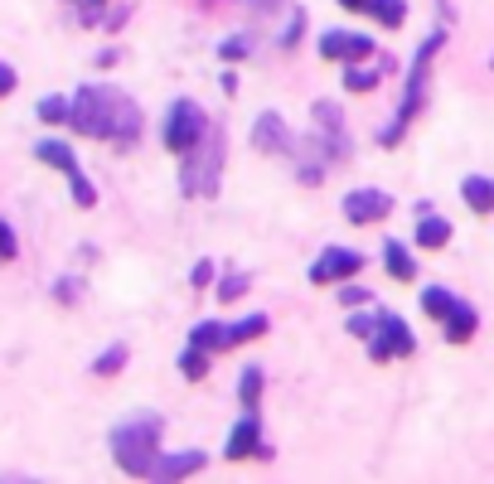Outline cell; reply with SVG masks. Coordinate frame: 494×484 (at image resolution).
Returning <instances> with one entry per match:
<instances>
[{"instance_id":"e575fe53","label":"cell","mask_w":494,"mask_h":484,"mask_svg":"<svg viewBox=\"0 0 494 484\" xmlns=\"http://www.w3.org/2000/svg\"><path fill=\"white\" fill-rule=\"evenodd\" d=\"M73 5H82V10H88V19H92V10H97L102 0H73Z\"/></svg>"},{"instance_id":"83f0119b","label":"cell","mask_w":494,"mask_h":484,"mask_svg":"<svg viewBox=\"0 0 494 484\" xmlns=\"http://www.w3.org/2000/svg\"><path fill=\"white\" fill-rule=\"evenodd\" d=\"M19 252V242H15V228L10 223H0V262H10V257Z\"/></svg>"},{"instance_id":"8992f818","label":"cell","mask_w":494,"mask_h":484,"mask_svg":"<svg viewBox=\"0 0 494 484\" xmlns=\"http://www.w3.org/2000/svg\"><path fill=\"white\" fill-rule=\"evenodd\" d=\"M204 131H209V117H204L199 102L180 97L170 107V117H165V146L174 150V156H184V150H194L204 141Z\"/></svg>"},{"instance_id":"d4e9b609","label":"cell","mask_w":494,"mask_h":484,"mask_svg":"<svg viewBox=\"0 0 494 484\" xmlns=\"http://www.w3.org/2000/svg\"><path fill=\"white\" fill-rule=\"evenodd\" d=\"M39 121H68V102L64 97H44L39 102Z\"/></svg>"},{"instance_id":"277c9868","label":"cell","mask_w":494,"mask_h":484,"mask_svg":"<svg viewBox=\"0 0 494 484\" xmlns=\"http://www.w3.org/2000/svg\"><path fill=\"white\" fill-rule=\"evenodd\" d=\"M219 165H223V136H219V127H209L199 146L184 150V174H180L184 194H213L219 189Z\"/></svg>"},{"instance_id":"9a60e30c","label":"cell","mask_w":494,"mask_h":484,"mask_svg":"<svg viewBox=\"0 0 494 484\" xmlns=\"http://www.w3.org/2000/svg\"><path fill=\"white\" fill-rule=\"evenodd\" d=\"M194 470H204V450H174V456L156 460V475L151 480H180V475H194Z\"/></svg>"},{"instance_id":"ac0fdd59","label":"cell","mask_w":494,"mask_h":484,"mask_svg":"<svg viewBox=\"0 0 494 484\" xmlns=\"http://www.w3.org/2000/svg\"><path fill=\"white\" fill-rule=\"evenodd\" d=\"M383 262H388V272H393L398 281H412V276H417V266H412L403 242H383Z\"/></svg>"},{"instance_id":"9c48e42d","label":"cell","mask_w":494,"mask_h":484,"mask_svg":"<svg viewBox=\"0 0 494 484\" xmlns=\"http://www.w3.org/2000/svg\"><path fill=\"white\" fill-rule=\"evenodd\" d=\"M320 54L329 58V64H354V58L374 54V39L354 35V29H329V35H320Z\"/></svg>"},{"instance_id":"d6a6232c","label":"cell","mask_w":494,"mask_h":484,"mask_svg":"<svg viewBox=\"0 0 494 484\" xmlns=\"http://www.w3.org/2000/svg\"><path fill=\"white\" fill-rule=\"evenodd\" d=\"M209 276H213V266H209V262H199V266H194V276H189V281H194V286H209Z\"/></svg>"},{"instance_id":"2e32d148","label":"cell","mask_w":494,"mask_h":484,"mask_svg":"<svg viewBox=\"0 0 494 484\" xmlns=\"http://www.w3.org/2000/svg\"><path fill=\"white\" fill-rule=\"evenodd\" d=\"M460 194H466V204L475 213H494V180H485V174H466Z\"/></svg>"},{"instance_id":"4dcf8cb0","label":"cell","mask_w":494,"mask_h":484,"mask_svg":"<svg viewBox=\"0 0 494 484\" xmlns=\"http://www.w3.org/2000/svg\"><path fill=\"white\" fill-rule=\"evenodd\" d=\"M301 29H305V15H296V19H291V29L282 35V44H296V39H301Z\"/></svg>"},{"instance_id":"30bf717a","label":"cell","mask_w":494,"mask_h":484,"mask_svg":"<svg viewBox=\"0 0 494 484\" xmlns=\"http://www.w3.org/2000/svg\"><path fill=\"white\" fill-rule=\"evenodd\" d=\"M393 213V199H388L383 189H354L344 194V219L349 223H378Z\"/></svg>"},{"instance_id":"e0dca14e","label":"cell","mask_w":494,"mask_h":484,"mask_svg":"<svg viewBox=\"0 0 494 484\" xmlns=\"http://www.w3.org/2000/svg\"><path fill=\"white\" fill-rule=\"evenodd\" d=\"M460 305H466V301H456V296L441 291V286H427V291H421V311H427L431 320H441V325H446L451 315L460 311Z\"/></svg>"},{"instance_id":"4316f807","label":"cell","mask_w":494,"mask_h":484,"mask_svg":"<svg viewBox=\"0 0 494 484\" xmlns=\"http://www.w3.org/2000/svg\"><path fill=\"white\" fill-rule=\"evenodd\" d=\"M243 291H247V276H223V286H219V301H238Z\"/></svg>"},{"instance_id":"8fae6325","label":"cell","mask_w":494,"mask_h":484,"mask_svg":"<svg viewBox=\"0 0 494 484\" xmlns=\"http://www.w3.org/2000/svg\"><path fill=\"white\" fill-rule=\"evenodd\" d=\"M359 266H364V257L359 252H344V247H325L320 262L311 266V281L315 286H329V281H344V276H354Z\"/></svg>"},{"instance_id":"6da1fadb","label":"cell","mask_w":494,"mask_h":484,"mask_svg":"<svg viewBox=\"0 0 494 484\" xmlns=\"http://www.w3.org/2000/svg\"><path fill=\"white\" fill-rule=\"evenodd\" d=\"M68 127L82 131V136H97V141L112 136L117 146H136L141 111L112 88H78L73 102H68Z\"/></svg>"},{"instance_id":"5b68a950","label":"cell","mask_w":494,"mask_h":484,"mask_svg":"<svg viewBox=\"0 0 494 484\" xmlns=\"http://www.w3.org/2000/svg\"><path fill=\"white\" fill-rule=\"evenodd\" d=\"M266 325H272L266 315H247V320H238V325H213V320H204V325L189 329V344L219 354V349H238V344H247V339H262Z\"/></svg>"},{"instance_id":"ba28073f","label":"cell","mask_w":494,"mask_h":484,"mask_svg":"<svg viewBox=\"0 0 494 484\" xmlns=\"http://www.w3.org/2000/svg\"><path fill=\"white\" fill-rule=\"evenodd\" d=\"M412 349H417L412 329L398 320V315H378V329L368 334V354H374L378 364H388V358H407Z\"/></svg>"},{"instance_id":"5bb4252c","label":"cell","mask_w":494,"mask_h":484,"mask_svg":"<svg viewBox=\"0 0 494 484\" xmlns=\"http://www.w3.org/2000/svg\"><path fill=\"white\" fill-rule=\"evenodd\" d=\"M252 146L257 150H286V146H291V136H286V127H282V117H276V111H262V117H257Z\"/></svg>"},{"instance_id":"4fadbf2b","label":"cell","mask_w":494,"mask_h":484,"mask_svg":"<svg viewBox=\"0 0 494 484\" xmlns=\"http://www.w3.org/2000/svg\"><path fill=\"white\" fill-rule=\"evenodd\" d=\"M446 242H451V223L436 219V213H431V204H421V213H417V247L441 252Z\"/></svg>"},{"instance_id":"7402d4cb","label":"cell","mask_w":494,"mask_h":484,"mask_svg":"<svg viewBox=\"0 0 494 484\" xmlns=\"http://www.w3.org/2000/svg\"><path fill=\"white\" fill-rule=\"evenodd\" d=\"M180 373L184 378H204V373H209V349H199V344L184 349V354H180Z\"/></svg>"},{"instance_id":"7c38bea8","label":"cell","mask_w":494,"mask_h":484,"mask_svg":"<svg viewBox=\"0 0 494 484\" xmlns=\"http://www.w3.org/2000/svg\"><path fill=\"white\" fill-rule=\"evenodd\" d=\"M228 460H247V456H266V441H262V426H257V411H247L238 426L228 431V446H223Z\"/></svg>"},{"instance_id":"484cf974","label":"cell","mask_w":494,"mask_h":484,"mask_svg":"<svg viewBox=\"0 0 494 484\" xmlns=\"http://www.w3.org/2000/svg\"><path fill=\"white\" fill-rule=\"evenodd\" d=\"M344 88H349V92H368V88H378V73H364V68H349V73H344Z\"/></svg>"},{"instance_id":"cb8c5ba5","label":"cell","mask_w":494,"mask_h":484,"mask_svg":"<svg viewBox=\"0 0 494 484\" xmlns=\"http://www.w3.org/2000/svg\"><path fill=\"white\" fill-rule=\"evenodd\" d=\"M247 49H252V39L233 35V39H223V44H219V54H223V64H238V58H247Z\"/></svg>"},{"instance_id":"7a4b0ae2","label":"cell","mask_w":494,"mask_h":484,"mask_svg":"<svg viewBox=\"0 0 494 484\" xmlns=\"http://www.w3.org/2000/svg\"><path fill=\"white\" fill-rule=\"evenodd\" d=\"M112 456L136 480L156 475V460H160V417L156 411H141V417L121 421V426L112 431Z\"/></svg>"},{"instance_id":"ffe728a7","label":"cell","mask_w":494,"mask_h":484,"mask_svg":"<svg viewBox=\"0 0 494 484\" xmlns=\"http://www.w3.org/2000/svg\"><path fill=\"white\" fill-rule=\"evenodd\" d=\"M238 397H243L247 411H257V403H262V368H257V364H247V373L238 383Z\"/></svg>"},{"instance_id":"44dd1931","label":"cell","mask_w":494,"mask_h":484,"mask_svg":"<svg viewBox=\"0 0 494 484\" xmlns=\"http://www.w3.org/2000/svg\"><path fill=\"white\" fill-rule=\"evenodd\" d=\"M368 15H374L378 25L398 29V25L407 19V5H403V0H374V5H368Z\"/></svg>"},{"instance_id":"3957f363","label":"cell","mask_w":494,"mask_h":484,"mask_svg":"<svg viewBox=\"0 0 494 484\" xmlns=\"http://www.w3.org/2000/svg\"><path fill=\"white\" fill-rule=\"evenodd\" d=\"M446 44V35H427V44L417 49V64H412V78H407V97H403V107H398V121L388 131H378V141H383V146H398V141H403V131H407V121L417 117V107H421V97H427V68H431V54H436V49Z\"/></svg>"},{"instance_id":"f546056e","label":"cell","mask_w":494,"mask_h":484,"mask_svg":"<svg viewBox=\"0 0 494 484\" xmlns=\"http://www.w3.org/2000/svg\"><path fill=\"white\" fill-rule=\"evenodd\" d=\"M15 68H10V64H0V97H5V92H15Z\"/></svg>"},{"instance_id":"603a6c76","label":"cell","mask_w":494,"mask_h":484,"mask_svg":"<svg viewBox=\"0 0 494 484\" xmlns=\"http://www.w3.org/2000/svg\"><path fill=\"white\" fill-rule=\"evenodd\" d=\"M121 364H127V344H112L107 354H97V364H92V373L112 378V373H121Z\"/></svg>"},{"instance_id":"836d02e7","label":"cell","mask_w":494,"mask_h":484,"mask_svg":"<svg viewBox=\"0 0 494 484\" xmlns=\"http://www.w3.org/2000/svg\"><path fill=\"white\" fill-rule=\"evenodd\" d=\"M339 5H344V10H368L374 0H339Z\"/></svg>"},{"instance_id":"52a82bcc","label":"cell","mask_w":494,"mask_h":484,"mask_svg":"<svg viewBox=\"0 0 494 484\" xmlns=\"http://www.w3.org/2000/svg\"><path fill=\"white\" fill-rule=\"evenodd\" d=\"M35 156L44 160V165H58V170L68 174V189H73V204H78V209H92V204H97V189L88 184V174H82L78 156L64 146V141H39V146H35Z\"/></svg>"},{"instance_id":"d590c367","label":"cell","mask_w":494,"mask_h":484,"mask_svg":"<svg viewBox=\"0 0 494 484\" xmlns=\"http://www.w3.org/2000/svg\"><path fill=\"white\" fill-rule=\"evenodd\" d=\"M490 64H494V58H490Z\"/></svg>"},{"instance_id":"1f68e13d","label":"cell","mask_w":494,"mask_h":484,"mask_svg":"<svg viewBox=\"0 0 494 484\" xmlns=\"http://www.w3.org/2000/svg\"><path fill=\"white\" fill-rule=\"evenodd\" d=\"M364 301H368L364 286H344V305H364Z\"/></svg>"},{"instance_id":"f1b7e54d","label":"cell","mask_w":494,"mask_h":484,"mask_svg":"<svg viewBox=\"0 0 494 484\" xmlns=\"http://www.w3.org/2000/svg\"><path fill=\"white\" fill-rule=\"evenodd\" d=\"M378 329V320L374 315H354V320H349V334H359V339H368Z\"/></svg>"},{"instance_id":"d6986e66","label":"cell","mask_w":494,"mask_h":484,"mask_svg":"<svg viewBox=\"0 0 494 484\" xmlns=\"http://www.w3.org/2000/svg\"><path fill=\"white\" fill-rule=\"evenodd\" d=\"M470 334H475V311H470V305H460V311L446 320V339H451V344H466Z\"/></svg>"}]
</instances>
